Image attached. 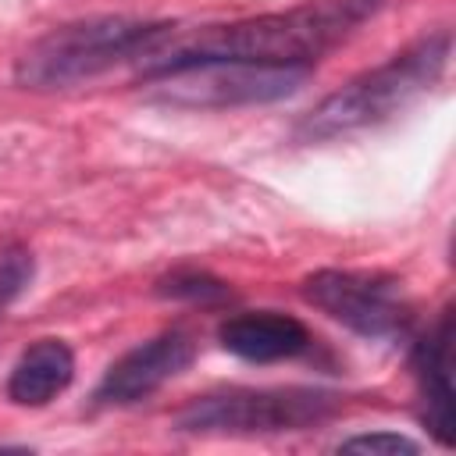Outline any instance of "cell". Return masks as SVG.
Here are the masks:
<instances>
[{"label":"cell","mask_w":456,"mask_h":456,"mask_svg":"<svg viewBox=\"0 0 456 456\" xmlns=\"http://www.w3.org/2000/svg\"><path fill=\"white\" fill-rule=\"evenodd\" d=\"M167 292L171 296H189V299H210V296H224V285L207 278V274H178L167 281Z\"/></svg>","instance_id":"13"},{"label":"cell","mask_w":456,"mask_h":456,"mask_svg":"<svg viewBox=\"0 0 456 456\" xmlns=\"http://www.w3.org/2000/svg\"><path fill=\"white\" fill-rule=\"evenodd\" d=\"M335 413V399L310 388L289 392H224L203 395L178 413L182 431L196 435H253V431H296L321 424Z\"/></svg>","instance_id":"5"},{"label":"cell","mask_w":456,"mask_h":456,"mask_svg":"<svg viewBox=\"0 0 456 456\" xmlns=\"http://www.w3.org/2000/svg\"><path fill=\"white\" fill-rule=\"evenodd\" d=\"M221 346L242 360L271 363V360L299 356L310 346V331L289 314H274V310L239 314L221 324Z\"/></svg>","instance_id":"8"},{"label":"cell","mask_w":456,"mask_h":456,"mask_svg":"<svg viewBox=\"0 0 456 456\" xmlns=\"http://www.w3.org/2000/svg\"><path fill=\"white\" fill-rule=\"evenodd\" d=\"M306 64H253V61H200L150 75L153 96L178 107H239L271 103L306 82Z\"/></svg>","instance_id":"4"},{"label":"cell","mask_w":456,"mask_h":456,"mask_svg":"<svg viewBox=\"0 0 456 456\" xmlns=\"http://www.w3.org/2000/svg\"><path fill=\"white\" fill-rule=\"evenodd\" d=\"M445 61H449V32L428 36L417 46L395 53L388 64L353 78L349 86L331 93L324 103H317L299 132L310 139H328L338 132L374 125L395 110H403L424 89H431L435 78L442 75Z\"/></svg>","instance_id":"2"},{"label":"cell","mask_w":456,"mask_h":456,"mask_svg":"<svg viewBox=\"0 0 456 456\" xmlns=\"http://www.w3.org/2000/svg\"><path fill=\"white\" fill-rule=\"evenodd\" d=\"M381 0H310L292 11L256 14L228 25H203L178 32L171 25H153L139 43L135 64L142 75H160L200 61H253V64H314L324 50L342 43L360 28Z\"/></svg>","instance_id":"1"},{"label":"cell","mask_w":456,"mask_h":456,"mask_svg":"<svg viewBox=\"0 0 456 456\" xmlns=\"http://www.w3.org/2000/svg\"><path fill=\"white\" fill-rule=\"evenodd\" d=\"M75 378V356L61 338H39L28 346L7 378V399L18 406H46Z\"/></svg>","instance_id":"10"},{"label":"cell","mask_w":456,"mask_h":456,"mask_svg":"<svg viewBox=\"0 0 456 456\" xmlns=\"http://www.w3.org/2000/svg\"><path fill=\"white\" fill-rule=\"evenodd\" d=\"M32 281V256L21 246H4L0 249V317L4 310L21 296V289Z\"/></svg>","instance_id":"11"},{"label":"cell","mask_w":456,"mask_h":456,"mask_svg":"<svg viewBox=\"0 0 456 456\" xmlns=\"http://www.w3.org/2000/svg\"><path fill=\"white\" fill-rule=\"evenodd\" d=\"M153 21L135 18H89L61 25L32 43L18 61V82L28 89H61L86 82L118 61H132Z\"/></svg>","instance_id":"3"},{"label":"cell","mask_w":456,"mask_h":456,"mask_svg":"<svg viewBox=\"0 0 456 456\" xmlns=\"http://www.w3.org/2000/svg\"><path fill=\"white\" fill-rule=\"evenodd\" d=\"M196 356V346L189 335L182 331H164L142 346H135L132 353H125L100 381L96 399L100 403H139L146 395H153L164 381H171L175 374H182Z\"/></svg>","instance_id":"7"},{"label":"cell","mask_w":456,"mask_h":456,"mask_svg":"<svg viewBox=\"0 0 456 456\" xmlns=\"http://www.w3.org/2000/svg\"><path fill=\"white\" fill-rule=\"evenodd\" d=\"M417 381L424 399V424L431 435L452 442V317L442 314L438 328L417 346Z\"/></svg>","instance_id":"9"},{"label":"cell","mask_w":456,"mask_h":456,"mask_svg":"<svg viewBox=\"0 0 456 456\" xmlns=\"http://www.w3.org/2000/svg\"><path fill=\"white\" fill-rule=\"evenodd\" d=\"M303 296L367 338H388L410 324V306L399 285L367 271H317L303 281Z\"/></svg>","instance_id":"6"},{"label":"cell","mask_w":456,"mask_h":456,"mask_svg":"<svg viewBox=\"0 0 456 456\" xmlns=\"http://www.w3.org/2000/svg\"><path fill=\"white\" fill-rule=\"evenodd\" d=\"M338 449H346V452H370V456H399V452L413 456L417 442H410L403 435H392V431H374V435H353Z\"/></svg>","instance_id":"12"}]
</instances>
